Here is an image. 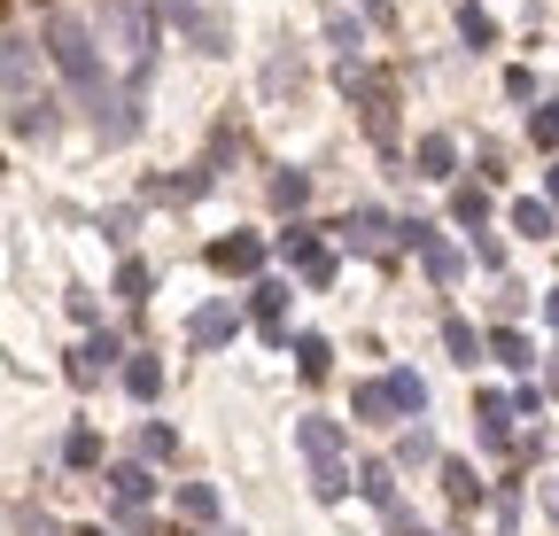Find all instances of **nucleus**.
<instances>
[{"label":"nucleus","mask_w":559,"mask_h":536,"mask_svg":"<svg viewBox=\"0 0 559 536\" xmlns=\"http://www.w3.org/2000/svg\"><path fill=\"white\" fill-rule=\"evenodd\" d=\"M528 141L536 148H559V102H536L528 109Z\"/></svg>","instance_id":"nucleus-34"},{"label":"nucleus","mask_w":559,"mask_h":536,"mask_svg":"<svg viewBox=\"0 0 559 536\" xmlns=\"http://www.w3.org/2000/svg\"><path fill=\"white\" fill-rule=\"evenodd\" d=\"M148 9H156V16H164V24L194 47V55H226V24L210 16L202 0H148Z\"/></svg>","instance_id":"nucleus-4"},{"label":"nucleus","mask_w":559,"mask_h":536,"mask_svg":"<svg viewBox=\"0 0 559 536\" xmlns=\"http://www.w3.org/2000/svg\"><path fill=\"white\" fill-rule=\"evenodd\" d=\"M102 483H109V498H117V505H132V513H148V498H156V475H148V458H117Z\"/></svg>","instance_id":"nucleus-14"},{"label":"nucleus","mask_w":559,"mask_h":536,"mask_svg":"<svg viewBox=\"0 0 559 536\" xmlns=\"http://www.w3.org/2000/svg\"><path fill=\"white\" fill-rule=\"evenodd\" d=\"M296 373H304V381H326V373H334L326 334H296Z\"/></svg>","instance_id":"nucleus-29"},{"label":"nucleus","mask_w":559,"mask_h":536,"mask_svg":"<svg viewBox=\"0 0 559 536\" xmlns=\"http://www.w3.org/2000/svg\"><path fill=\"white\" fill-rule=\"evenodd\" d=\"M412 164H419V179H459V141L451 132H419Z\"/></svg>","instance_id":"nucleus-16"},{"label":"nucleus","mask_w":559,"mask_h":536,"mask_svg":"<svg viewBox=\"0 0 559 536\" xmlns=\"http://www.w3.org/2000/svg\"><path fill=\"white\" fill-rule=\"evenodd\" d=\"M358 498H366L373 513H389L396 528H412L404 505H396V458H366V466H358Z\"/></svg>","instance_id":"nucleus-12"},{"label":"nucleus","mask_w":559,"mask_h":536,"mask_svg":"<svg viewBox=\"0 0 559 536\" xmlns=\"http://www.w3.org/2000/svg\"><path fill=\"white\" fill-rule=\"evenodd\" d=\"M521 311H528V288H513V281H506V288H498V326H513Z\"/></svg>","instance_id":"nucleus-36"},{"label":"nucleus","mask_w":559,"mask_h":536,"mask_svg":"<svg viewBox=\"0 0 559 536\" xmlns=\"http://www.w3.org/2000/svg\"><path fill=\"white\" fill-rule=\"evenodd\" d=\"M148 288H156V273H148L140 257H124V264H117V296H124V303H148Z\"/></svg>","instance_id":"nucleus-32"},{"label":"nucleus","mask_w":559,"mask_h":536,"mask_svg":"<svg viewBox=\"0 0 559 536\" xmlns=\"http://www.w3.org/2000/svg\"><path fill=\"white\" fill-rule=\"evenodd\" d=\"M451 226L489 234V187H451Z\"/></svg>","instance_id":"nucleus-22"},{"label":"nucleus","mask_w":559,"mask_h":536,"mask_svg":"<svg viewBox=\"0 0 559 536\" xmlns=\"http://www.w3.org/2000/svg\"><path fill=\"white\" fill-rule=\"evenodd\" d=\"M459 39L481 55V47H498V24H489V9H474V0H466V9H459Z\"/></svg>","instance_id":"nucleus-31"},{"label":"nucleus","mask_w":559,"mask_h":536,"mask_svg":"<svg viewBox=\"0 0 559 536\" xmlns=\"http://www.w3.org/2000/svg\"><path fill=\"white\" fill-rule=\"evenodd\" d=\"M124 389H132V405H156L164 396V358H148V350L124 358Z\"/></svg>","instance_id":"nucleus-18"},{"label":"nucleus","mask_w":559,"mask_h":536,"mask_svg":"<svg viewBox=\"0 0 559 536\" xmlns=\"http://www.w3.org/2000/svg\"><path fill=\"white\" fill-rule=\"evenodd\" d=\"M0 94H9L16 109L47 94V86H39V47H32V39H16V32H0Z\"/></svg>","instance_id":"nucleus-6"},{"label":"nucleus","mask_w":559,"mask_h":536,"mask_svg":"<svg viewBox=\"0 0 559 536\" xmlns=\"http://www.w3.org/2000/svg\"><path fill=\"white\" fill-rule=\"evenodd\" d=\"M396 536H436V528H419V521H412V528H396Z\"/></svg>","instance_id":"nucleus-45"},{"label":"nucleus","mask_w":559,"mask_h":536,"mask_svg":"<svg viewBox=\"0 0 559 536\" xmlns=\"http://www.w3.org/2000/svg\"><path fill=\"white\" fill-rule=\"evenodd\" d=\"M117 358H124V334H109V326H94V334H86V343H79V350H70V381H79V389H94V381H102V373H109Z\"/></svg>","instance_id":"nucleus-9"},{"label":"nucleus","mask_w":559,"mask_h":536,"mask_svg":"<svg viewBox=\"0 0 559 536\" xmlns=\"http://www.w3.org/2000/svg\"><path fill=\"white\" fill-rule=\"evenodd\" d=\"M513 234H528V241H559V211L536 203V194H521V203H513Z\"/></svg>","instance_id":"nucleus-20"},{"label":"nucleus","mask_w":559,"mask_h":536,"mask_svg":"<svg viewBox=\"0 0 559 536\" xmlns=\"http://www.w3.org/2000/svg\"><path fill=\"white\" fill-rule=\"evenodd\" d=\"M39 39H47V55H55V71L70 79V94H79V109L94 117V132H102L109 148H124L132 132H140V94H124V86L109 79V62H102L94 32L70 16V9H47Z\"/></svg>","instance_id":"nucleus-1"},{"label":"nucleus","mask_w":559,"mask_h":536,"mask_svg":"<svg viewBox=\"0 0 559 536\" xmlns=\"http://www.w3.org/2000/svg\"><path fill=\"white\" fill-rule=\"evenodd\" d=\"M334 234H342V241H349V249H366V257H381V249H389V234H396V226H389V211H373V203H349V211H342V226H334Z\"/></svg>","instance_id":"nucleus-11"},{"label":"nucleus","mask_w":559,"mask_h":536,"mask_svg":"<svg viewBox=\"0 0 559 536\" xmlns=\"http://www.w3.org/2000/svg\"><path fill=\"white\" fill-rule=\"evenodd\" d=\"M62 124V109H55V94H39V102H24L16 117H9V132H16V141H47V132Z\"/></svg>","instance_id":"nucleus-17"},{"label":"nucleus","mask_w":559,"mask_h":536,"mask_svg":"<svg viewBox=\"0 0 559 536\" xmlns=\"http://www.w3.org/2000/svg\"><path fill=\"white\" fill-rule=\"evenodd\" d=\"M62 303H70V319H79V326H102V303H94V288H62Z\"/></svg>","instance_id":"nucleus-35"},{"label":"nucleus","mask_w":559,"mask_h":536,"mask_svg":"<svg viewBox=\"0 0 559 536\" xmlns=\"http://www.w3.org/2000/svg\"><path fill=\"white\" fill-rule=\"evenodd\" d=\"M506 94L513 102H536V71H506Z\"/></svg>","instance_id":"nucleus-40"},{"label":"nucleus","mask_w":559,"mask_h":536,"mask_svg":"<svg viewBox=\"0 0 559 536\" xmlns=\"http://www.w3.org/2000/svg\"><path fill=\"white\" fill-rule=\"evenodd\" d=\"M16 528H24V536H62V528H55L47 513H32V505H16Z\"/></svg>","instance_id":"nucleus-39"},{"label":"nucleus","mask_w":559,"mask_h":536,"mask_svg":"<svg viewBox=\"0 0 559 536\" xmlns=\"http://www.w3.org/2000/svg\"><path fill=\"white\" fill-rule=\"evenodd\" d=\"M489 358L513 366V373H528V366H536V343H528L521 326H489Z\"/></svg>","instance_id":"nucleus-19"},{"label":"nucleus","mask_w":559,"mask_h":536,"mask_svg":"<svg viewBox=\"0 0 559 536\" xmlns=\"http://www.w3.org/2000/svg\"><path fill=\"white\" fill-rule=\"evenodd\" d=\"M304 203H311V171H304V164H288V171H272V211H288V218H296Z\"/></svg>","instance_id":"nucleus-24"},{"label":"nucleus","mask_w":559,"mask_h":536,"mask_svg":"<svg viewBox=\"0 0 559 536\" xmlns=\"http://www.w3.org/2000/svg\"><path fill=\"white\" fill-rule=\"evenodd\" d=\"M474 257L489 264V273H506V241H498V234H474Z\"/></svg>","instance_id":"nucleus-37"},{"label":"nucleus","mask_w":559,"mask_h":536,"mask_svg":"<svg viewBox=\"0 0 559 536\" xmlns=\"http://www.w3.org/2000/svg\"><path fill=\"white\" fill-rule=\"evenodd\" d=\"M296 443H304V458H311V498H319V505H342V498H349V443H342V420L304 413V420H296Z\"/></svg>","instance_id":"nucleus-2"},{"label":"nucleus","mask_w":559,"mask_h":536,"mask_svg":"<svg viewBox=\"0 0 559 536\" xmlns=\"http://www.w3.org/2000/svg\"><path fill=\"white\" fill-rule=\"evenodd\" d=\"M513 413H521V420H536V413H544V389H536V381H521V389H513Z\"/></svg>","instance_id":"nucleus-38"},{"label":"nucleus","mask_w":559,"mask_h":536,"mask_svg":"<svg viewBox=\"0 0 559 536\" xmlns=\"http://www.w3.org/2000/svg\"><path fill=\"white\" fill-rule=\"evenodd\" d=\"M544 203H551V211H559V164H551V171H544Z\"/></svg>","instance_id":"nucleus-43"},{"label":"nucleus","mask_w":559,"mask_h":536,"mask_svg":"<svg viewBox=\"0 0 559 536\" xmlns=\"http://www.w3.org/2000/svg\"><path fill=\"white\" fill-rule=\"evenodd\" d=\"M210 273L264 281V234H226V241H210Z\"/></svg>","instance_id":"nucleus-8"},{"label":"nucleus","mask_w":559,"mask_h":536,"mask_svg":"<svg viewBox=\"0 0 559 536\" xmlns=\"http://www.w3.org/2000/svg\"><path fill=\"white\" fill-rule=\"evenodd\" d=\"M544 319H551V334H559V288H551V296H544Z\"/></svg>","instance_id":"nucleus-44"},{"label":"nucleus","mask_w":559,"mask_h":536,"mask_svg":"<svg viewBox=\"0 0 559 536\" xmlns=\"http://www.w3.org/2000/svg\"><path fill=\"white\" fill-rule=\"evenodd\" d=\"M474 428H481L489 451H521V443H513V396H506V389H481V396H474Z\"/></svg>","instance_id":"nucleus-10"},{"label":"nucleus","mask_w":559,"mask_h":536,"mask_svg":"<svg viewBox=\"0 0 559 536\" xmlns=\"http://www.w3.org/2000/svg\"><path fill=\"white\" fill-rule=\"evenodd\" d=\"M349 413H358V420H389V413H396L389 381H358V389H349Z\"/></svg>","instance_id":"nucleus-30"},{"label":"nucleus","mask_w":559,"mask_h":536,"mask_svg":"<svg viewBox=\"0 0 559 536\" xmlns=\"http://www.w3.org/2000/svg\"><path fill=\"white\" fill-rule=\"evenodd\" d=\"M436 475H443V498H451L459 513H474V505H481V483H474V466H466V458H443Z\"/></svg>","instance_id":"nucleus-23"},{"label":"nucleus","mask_w":559,"mask_h":536,"mask_svg":"<svg viewBox=\"0 0 559 536\" xmlns=\"http://www.w3.org/2000/svg\"><path fill=\"white\" fill-rule=\"evenodd\" d=\"M280 249H288V264H296V281H304V288H334V249L319 241V226L288 218V234H280Z\"/></svg>","instance_id":"nucleus-5"},{"label":"nucleus","mask_w":559,"mask_h":536,"mask_svg":"<svg viewBox=\"0 0 559 536\" xmlns=\"http://www.w3.org/2000/svg\"><path fill=\"white\" fill-rule=\"evenodd\" d=\"M551 396H559V350H551Z\"/></svg>","instance_id":"nucleus-46"},{"label":"nucleus","mask_w":559,"mask_h":536,"mask_svg":"<svg viewBox=\"0 0 559 536\" xmlns=\"http://www.w3.org/2000/svg\"><path fill=\"white\" fill-rule=\"evenodd\" d=\"M498 521H506V528L521 521V483H506V490H498Z\"/></svg>","instance_id":"nucleus-41"},{"label":"nucleus","mask_w":559,"mask_h":536,"mask_svg":"<svg viewBox=\"0 0 559 536\" xmlns=\"http://www.w3.org/2000/svg\"><path fill=\"white\" fill-rule=\"evenodd\" d=\"M62 466H70V475H94V466H102V436L94 428H70L62 436Z\"/></svg>","instance_id":"nucleus-27"},{"label":"nucleus","mask_w":559,"mask_h":536,"mask_svg":"<svg viewBox=\"0 0 559 536\" xmlns=\"http://www.w3.org/2000/svg\"><path fill=\"white\" fill-rule=\"evenodd\" d=\"M79 536H109V528H102V521H86V528H79Z\"/></svg>","instance_id":"nucleus-47"},{"label":"nucleus","mask_w":559,"mask_h":536,"mask_svg":"<svg viewBox=\"0 0 559 536\" xmlns=\"http://www.w3.org/2000/svg\"><path fill=\"white\" fill-rule=\"evenodd\" d=\"M179 513H187L194 528L218 536V490H210V483H179Z\"/></svg>","instance_id":"nucleus-26"},{"label":"nucleus","mask_w":559,"mask_h":536,"mask_svg":"<svg viewBox=\"0 0 559 536\" xmlns=\"http://www.w3.org/2000/svg\"><path fill=\"white\" fill-rule=\"evenodd\" d=\"M249 319H257V334L272 350H288V281H257L249 288Z\"/></svg>","instance_id":"nucleus-7"},{"label":"nucleus","mask_w":559,"mask_h":536,"mask_svg":"<svg viewBox=\"0 0 559 536\" xmlns=\"http://www.w3.org/2000/svg\"><path fill=\"white\" fill-rule=\"evenodd\" d=\"M396 466H443V451H436V436H428V428H419V420H412V428L396 436Z\"/></svg>","instance_id":"nucleus-28"},{"label":"nucleus","mask_w":559,"mask_h":536,"mask_svg":"<svg viewBox=\"0 0 559 536\" xmlns=\"http://www.w3.org/2000/svg\"><path fill=\"white\" fill-rule=\"evenodd\" d=\"M443 350H451V366H474V358L489 350V334H474V319L451 311V319H443Z\"/></svg>","instance_id":"nucleus-21"},{"label":"nucleus","mask_w":559,"mask_h":536,"mask_svg":"<svg viewBox=\"0 0 559 536\" xmlns=\"http://www.w3.org/2000/svg\"><path fill=\"white\" fill-rule=\"evenodd\" d=\"M210 179H218V164H187V171H171V179H148V203H202Z\"/></svg>","instance_id":"nucleus-15"},{"label":"nucleus","mask_w":559,"mask_h":536,"mask_svg":"<svg viewBox=\"0 0 559 536\" xmlns=\"http://www.w3.org/2000/svg\"><path fill=\"white\" fill-rule=\"evenodd\" d=\"M396 241H404L419 264H428V281H436V288H451V281L466 273V257L443 241V226H436V218H396Z\"/></svg>","instance_id":"nucleus-3"},{"label":"nucleus","mask_w":559,"mask_h":536,"mask_svg":"<svg viewBox=\"0 0 559 536\" xmlns=\"http://www.w3.org/2000/svg\"><path fill=\"white\" fill-rule=\"evenodd\" d=\"M381 381H389V396H396V413H404V420L428 413V381H419L412 366H396V373H381Z\"/></svg>","instance_id":"nucleus-25"},{"label":"nucleus","mask_w":559,"mask_h":536,"mask_svg":"<svg viewBox=\"0 0 559 536\" xmlns=\"http://www.w3.org/2000/svg\"><path fill=\"white\" fill-rule=\"evenodd\" d=\"M358 9H366L373 24H396V9H389V0H358Z\"/></svg>","instance_id":"nucleus-42"},{"label":"nucleus","mask_w":559,"mask_h":536,"mask_svg":"<svg viewBox=\"0 0 559 536\" xmlns=\"http://www.w3.org/2000/svg\"><path fill=\"white\" fill-rule=\"evenodd\" d=\"M234 334H241V311H234V303H202V311L187 319V343H194V350H226Z\"/></svg>","instance_id":"nucleus-13"},{"label":"nucleus","mask_w":559,"mask_h":536,"mask_svg":"<svg viewBox=\"0 0 559 536\" xmlns=\"http://www.w3.org/2000/svg\"><path fill=\"white\" fill-rule=\"evenodd\" d=\"M179 451V428L171 420H148V428H140V458H171Z\"/></svg>","instance_id":"nucleus-33"}]
</instances>
